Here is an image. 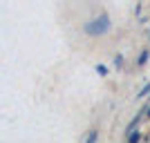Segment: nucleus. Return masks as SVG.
<instances>
[{"instance_id": "f257e3e1", "label": "nucleus", "mask_w": 150, "mask_h": 143, "mask_svg": "<svg viewBox=\"0 0 150 143\" xmlns=\"http://www.w3.org/2000/svg\"><path fill=\"white\" fill-rule=\"evenodd\" d=\"M108 29H110V18H108V16H99L96 20H92V23L85 25V31L92 34V36H101V34H105Z\"/></svg>"}, {"instance_id": "f03ea898", "label": "nucleus", "mask_w": 150, "mask_h": 143, "mask_svg": "<svg viewBox=\"0 0 150 143\" xmlns=\"http://www.w3.org/2000/svg\"><path fill=\"white\" fill-rule=\"evenodd\" d=\"M148 56H150V51H148V49H144V54L139 56V65H144V63L148 61Z\"/></svg>"}, {"instance_id": "7ed1b4c3", "label": "nucleus", "mask_w": 150, "mask_h": 143, "mask_svg": "<svg viewBox=\"0 0 150 143\" xmlns=\"http://www.w3.org/2000/svg\"><path fill=\"white\" fill-rule=\"evenodd\" d=\"M96 69H99V74H101V76H105V74H108V67H105V65H99Z\"/></svg>"}, {"instance_id": "20e7f679", "label": "nucleus", "mask_w": 150, "mask_h": 143, "mask_svg": "<svg viewBox=\"0 0 150 143\" xmlns=\"http://www.w3.org/2000/svg\"><path fill=\"white\" fill-rule=\"evenodd\" d=\"M146 94H150V85H146L144 89H141V92H139V99H141V96H146Z\"/></svg>"}]
</instances>
